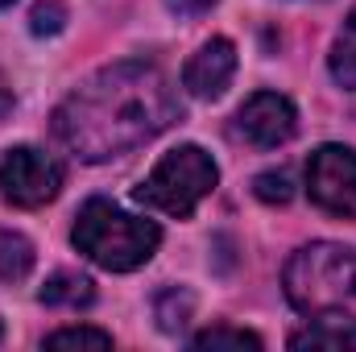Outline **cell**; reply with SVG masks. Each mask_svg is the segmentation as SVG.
Listing matches in <instances>:
<instances>
[{
  "mask_svg": "<svg viewBox=\"0 0 356 352\" xmlns=\"http://www.w3.org/2000/svg\"><path fill=\"white\" fill-rule=\"evenodd\" d=\"M178 116L182 104L158 67L116 63L67 95V104L54 112V129L83 162H108L145 145Z\"/></svg>",
  "mask_w": 356,
  "mask_h": 352,
  "instance_id": "6da1fadb",
  "label": "cell"
},
{
  "mask_svg": "<svg viewBox=\"0 0 356 352\" xmlns=\"http://www.w3.org/2000/svg\"><path fill=\"white\" fill-rule=\"evenodd\" d=\"M286 298L315 323L356 328V249L307 245L286 262Z\"/></svg>",
  "mask_w": 356,
  "mask_h": 352,
  "instance_id": "7a4b0ae2",
  "label": "cell"
},
{
  "mask_svg": "<svg viewBox=\"0 0 356 352\" xmlns=\"http://www.w3.org/2000/svg\"><path fill=\"white\" fill-rule=\"evenodd\" d=\"M71 241L99 269L129 273V269H137V265H145L154 257V249L162 245V228L154 220L120 211L108 199H88L79 207V216H75Z\"/></svg>",
  "mask_w": 356,
  "mask_h": 352,
  "instance_id": "3957f363",
  "label": "cell"
},
{
  "mask_svg": "<svg viewBox=\"0 0 356 352\" xmlns=\"http://www.w3.org/2000/svg\"><path fill=\"white\" fill-rule=\"evenodd\" d=\"M216 182H220V170L199 145H178L149 170V178L133 191V199L141 207H154V211H166L175 220H186L216 191Z\"/></svg>",
  "mask_w": 356,
  "mask_h": 352,
  "instance_id": "277c9868",
  "label": "cell"
},
{
  "mask_svg": "<svg viewBox=\"0 0 356 352\" xmlns=\"http://www.w3.org/2000/svg\"><path fill=\"white\" fill-rule=\"evenodd\" d=\"M63 191V162L46 150L17 145L0 158V195L17 207H42Z\"/></svg>",
  "mask_w": 356,
  "mask_h": 352,
  "instance_id": "5b68a950",
  "label": "cell"
},
{
  "mask_svg": "<svg viewBox=\"0 0 356 352\" xmlns=\"http://www.w3.org/2000/svg\"><path fill=\"white\" fill-rule=\"evenodd\" d=\"M307 191L323 211L356 220V154L344 145H319L307 162Z\"/></svg>",
  "mask_w": 356,
  "mask_h": 352,
  "instance_id": "8992f818",
  "label": "cell"
},
{
  "mask_svg": "<svg viewBox=\"0 0 356 352\" xmlns=\"http://www.w3.org/2000/svg\"><path fill=\"white\" fill-rule=\"evenodd\" d=\"M236 129H241L253 145L273 150V145H286V141L294 137L298 112H294V104H290L286 95H277V91H257V95H249V99L241 104Z\"/></svg>",
  "mask_w": 356,
  "mask_h": 352,
  "instance_id": "52a82bcc",
  "label": "cell"
},
{
  "mask_svg": "<svg viewBox=\"0 0 356 352\" xmlns=\"http://www.w3.org/2000/svg\"><path fill=\"white\" fill-rule=\"evenodd\" d=\"M232 75H236V46L228 38H211L182 67V88L199 99H216L232 83Z\"/></svg>",
  "mask_w": 356,
  "mask_h": 352,
  "instance_id": "ba28073f",
  "label": "cell"
},
{
  "mask_svg": "<svg viewBox=\"0 0 356 352\" xmlns=\"http://www.w3.org/2000/svg\"><path fill=\"white\" fill-rule=\"evenodd\" d=\"M38 298H42L46 307H71V311H79V307H88L91 298H95V286H91V278L75 273V269H58V273L38 290Z\"/></svg>",
  "mask_w": 356,
  "mask_h": 352,
  "instance_id": "9c48e42d",
  "label": "cell"
},
{
  "mask_svg": "<svg viewBox=\"0 0 356 352\" xmlns=\"http://www.w3.org/2000/svg\"><path fill=\"white\" fill-rule=\"evenodd\" d=\"M33 269V245L21 232L0 228V282H21Z\"/></svg>",
  "mask_w": 356,
  "mask_h": 352,
  "instance_id": "30bf717a",
  "label": "cell"
},
{
  "mask_svg": "<svg viewBox=\"0 0 356 352\" xmlns=\"http://www.w3.org/2000/svg\"><path fill=\"white\" fill-rule=\"evenodd\" d=\"M332 75H336V83L356 88V8L348 13L340 38H336V46H332Z\"/></svg>",
  "mask_w": 356,
  "mask_h": 352,
  "instance_id": "8fae6325",
  "label": "cell"
},
{
  "mask_svg": "<svg viewBox=\"0 0 356 352\" xmlns=\"http://www.w3.org/2000/svg\"><path fill=\"white\" fill-rule=\"evenodd\" d=\"M294 349H356V328H336V323H315L311 332L290 336Z\"/></svg>",
  "mask_w": 356,
  "mask_h": 352,
  "instance_id": "7c38bea8",
  "label": "cell"
},
{
  "mask_svg": "<svg viewBox=\"0 0 356 352\" xmlns=\"http://www.w3.org/2000/svg\"><path fill=\"white\" fill-rule=\"evenodd\" d=\"M191 307H195V298L186 290H162L158 294V323H162V332H178L191 319Z\"/></svg>",
  "mask_w": 356,
  "mask_h": 352,
  "instance_id": "4fadbf2b",
  "label": "cell"
},
{
  "mask_svg": "<svg viewBox=\"0 0 356 352\" xmlns=\"http://www.w3.org/2000/svg\"><path fill=\"white\" fill-rule=\"evenodd\" d=\"M46 349H112V336L99 328H63L46 336Z\"/></svg>",
  "mask_w": 356,
  "mask_h": 352,
  "instance_id": "5bb4252c",
  "label": "cell"
},
{
  "mask_svg": "<svg viewBox=\"0 0 356 352\" xmlns=\"http://www.w3.org/2000/svg\"><path fill=\"white\" fill-rule=\"evenodd\" d=\"M195 344L199 349H261V340L245 328H211V332H199Z\"/></svg>",
  "mask_w": 356,
  "mask_h": 352,
  "instance_id": "9a60e30c",
  "label": "cell"
},
{
  "mask_svg": "<svg viewBox=\"0 0 356 352\" xmlns=\"http://www.w3.org/2000/svg\"><path fill=\"white\" fill-rule=\"evenodd\" d=\"M63 21H67V4H63V0H42V4L29 13V29H33L38 38L58 33V29H63Z\"/></svg>",
  "mask_w": 356,
  "mask_h": 352,
  "instance_id": "2e32d148",
  "label": "cell"
},
{
  "mask_svg": "<svg viewBox=\"0 0 356 352\" xmlns=\"http://www.w3.org/2000/svg\"><path fill=\"white\" fill-rule=\"evenodd\" d=\"M253 191H257V199H266V203H290V195H294L286 170H269V175H261L257 182H253Z\"/></svg>",
  "mask_w": 356,
  "mask_h": 352,
  "instance_id": "e0dca14e",
  "label": "cell"
},
{
  "mask_svg": "<svg viewBox=\"0 0 356 352\" xmlns=\"http://www.w3.org/2000/svg\"><path fill=\"white\" fill-rule=\"evenodd\" d=\"M216 0H170V8L182 13V17H199V13H207Z\"/></svg>",
  "mask_w": 356,
  "mask_h": 352,
  "instance_id": "ac0fdd59",
  "label": "cell"
},
{
  "mask_svg": "<svg viewBox=\"0 0 356 352\" xmlns=\"http://www.w3.org/2000/svg\"><path fill=\"white\" fill-rule=\"evenodd\" d=\"M13 112V88H8V79H4V71H0V120Z\"/></svg>",
  "mask_w": 356,
  "mask_h": 352,
  "instance_id": "d6986e66",
  "label": "cell"
},
{
  "mask_svg": "<svg viewBox=\"0 0 356 352\" xmlns=\"http://www.w3.org/2000/svg\"><path fill=\"white\" fill-rule=\"evenodd\" d=\"M4 4H13V0H0V8H4Z\"/></svg>",
  "mask_w": 356,
  "mask_h": 352,
  "instance_id": "ffe728a7",
  "label": "cell"
},
{
  "mask_svg": "<svg viewBox=\"0 0 356 352\" xmlns=\"http://www.w3.org/2000/svg\"><path fill=\"white\" fill-rule=\"evenodd\" d=\"M0 336H4V332H0Z\"/></svg>",
  "mask_w": 356,
  "mask_h": 352,
  "instance_id": "44dd1931",
  "label": "cell"
}]
</instances>
